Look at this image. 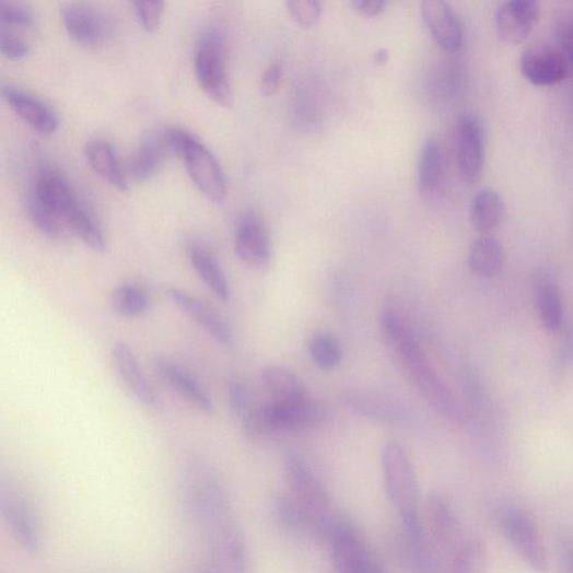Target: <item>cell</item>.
<instances>
[{
	"label": "cell",
	"mask_w": 573,
	"mask_h": 573,
	"mask_svg": "<svg viewBox=\"0 0 573 573\" xmlns=\"http://www.w3.org/2000/svg\"><path fill=\"white\" fill-rule=\"evenodd\" d=\"M378 323L382 336L400 367L422 397L451 421L464 423L467 418L465 410L429 361L404 316L394 307H385Z\"/></svg>",
	"instance_id": "obj_1"
},
{
	"label": "cell",
	"mask_w": 573,
	"mask_h": 573,
	"mask_svg": "<svg viewBox=\"0 0 573 573\" xmlns=\"http://www.w3.org/2000/svg\"><path fill=\"white\" fill-rule=\"evenodd\" d=\"M184 510L207 536L233 519L231 499L219 473L204 461L188 463L182 473Z\"/></svg>",
	"instance_id": "obj_2"
},
{
	"label": "cell",
	"mask_w": 573,
	"mask_h": 573,
	"mask_svg": "<svg viewBox=\"0 0 573 573\" xmlns=\"http://www.w3.org/2000/svg\"><path fill=\"white\" fill-rule=\"evenodd\" d=\"M381 467L387 495L399 514L402 536H424L417 473L408 452L396 441L387 442L381 449Z\"/></svg>",
	"instance_id": "obj_3"
},
{
	"label": "cell",
	"mask_w": 573,
	"mask_h": 573,
	"mask_svg": "<svg viewBox=\"0 0 573 573\" xmlns=\"http://www.w3.org/2000/svg\"><path fill=\"white\" fill-rule=\"evenodd\" d=\"M283 467L289 493L305 511L313 538L326 542L346 515L337 510L326 487L302 457L286 456Z\"/></svg>",
	"instance_id": "obj_4"
},
{
	"label": "cell",
	"mask_w": 573,
	"mask_h": 573,
	"mask_svg": "<svg viewBox=\"0 0 573 573\" xmlns=\"http://www.w3.org/2000/svg\"><path fill=\"white\" fill-rule=\"evenodd\" d=\"M166 133L172 152L184 160L190 178L203 196L222 203L227 197V179L213 153L197 136L184 129L169 128Z\"/></svg>",
	"instance_id": "obj_5"
},
{
	"label": "cell",
	"mask_w": 573,
	"mask_h": 573,
	"mask_svg": "<svg viewBox=\"0 0 573 573\" xmlns=\"http://www.w3.org/2000/svg\"><path fill=\"white\" fill-rule=\"evenodd\" d=\"M195 70L208 97L222 107H231L234 94L226 69V43L218 26H209L201 33L195 56Z\"/></svg>",
	"instance_id": "obj_6"
},
{
	"label": "cell",
	"mask_w": 573,
	"mask_h": 573,
	"mask_svg": "<svg viewBox=\"0 0 573 573\" xmlns=\"http://www.w3.org/2000/svg\"><path fill=\"white\" fill-rule=\"evenodd\" d=\"M269 435L279 432L304 433L330 422L329 408L309 396L293 400H274L261 406Z\"/></svg>",
	"instance_id": "obj_7"
},
{
	"label": "cell",
	"mask_w": 573,
	"mask_h": 573,
	"mask_svg": "<svg viewBox=\"0 0 573 573\" xmlns=\"http://www.w3.org/2000/svg\"><path fill=\"white\" fill-rule=\"evenodd\" d=\"M206 563L214 573H253L254 563L248 540L233 518L208 535Z\"/></svg>",
	"instance_id": "obj_8"
},
{
	"label": "cell",
	"mask_w": 573,
	"mask_h": 573,
	"mask_svg": "<svg viewBox=\"0 0 573 573\" xmlns=\"http://www.w3.org/2000/svg\"><path fill=\"white\" fill-rule=\"evenodd\" d=\"M326 543L330 559L339 573H387L373 556L361 534L347 516L339 523Z\"/></svg>",
	"instance_id": "obj_9"
},
{
	"label": "cell",
	"mask_w": 573,
	"mask_h": 573,
	"mask_svg": "<svg viewBox=\"0 0 573 573\" xmlns=\"http://www.w3.org/2000/svg\"><path fill=\"white\" fill-rule=\"evenodd\" d=\"M502 533L533 569L548 570V553L534 518L518 507H507L500 515Z\"/></svg>",
	"instance_id": "obj_10"
},
{
	"label": "cell",
	"mask_w": 573,
	"mask_h": 573,
	"mask_svg": "<svg viewBox=\"0 0 573 573\" xmlns=\"http://www.w3.org/2000/svg\"><path fill=\"white\" fill-rule=\"evenodd\" d=\"M425 531L430 543L444 562L464 538L461 523L448 498L434 493L425 505Z\"/></svg>",
	"instance_id": "obj_11"
},
{
	"label": "cell",
	"mask_w": 573,
	"mask_h": 573,
	"mask_svg": "<svg viewBox=\"0 0 573 573\" xmlns=\"http://www.w3.org/2000/svg\"><path fill=\"white\" fill-rule=\"evenodd\" d=\"M235 255L249 268L267 271L272 261L269 227L256 212L248 211L238 219L234 234Z\"/></svg>",
	"instance_id": "obj_12"
},
{
	"label": "cell",
	"mask_w": 573,
	"mask_h": 573,
	"mask_svg": "<svg viewBox=\"0 0 573 573\" xmlns=\"http://www.w3.org/2000/svg\"><path fill=\"white\" fill-rule=\"evenodd\" d=\"M0 512L21 548L28 554H37L42 548V530L28 500L16 491L3 492Z\"/></svg>",
	"instance_id": "obj_13"
},
{
	"label": "cell",
	"mask_w": 573,
	"mask_h": 573,
	"mask_svg": "<svg viewBox=\"0 0 573 573\" xmlns=\"http://www.w3.org/2000/svg\"><path fill=\"white\" fill-rule=\"evenodd\" d=\"M69 35L78 43L100 46L114 34V23L103 11L83 4H69L61 11Z\"/></svg>",
	"instance_id": "obj_14"
},
{
	"label": "cell",
	"mask_w": 573,
	"mask_h": 573,
	"mask_svg": "<svg viewBox=\"0 0 573 573\" xmlns=\"http://www.w3.org/2000/svg\"><path fill=\"white\" fill-rule=\"evenodd\" d=\"M457 163L468 184L480 179L484 164V132L473 116H464L457 129Z\"/></svg>",
	"instance_id": "obj_15"
},
{
	"label": "cell",
	"mask_w": 573,
	"mask_h": 573,
	"mask_svg": "<svg viewBox=\"0 0 573 573\" xmlns=\"http://www.w3.org/2000/svg\"><path fill=\"white\" fill-rule=\"evenodd\" d=\"M167 295L177 308L200 325L218 343L226 348L234 346L231 326L210 305L179 289H169Z\"/></svg>",
	"instance_id": "obj_16"
},
{
	"label": "cell",
	"mask_w": 573,
	"mask_h": 573,
	"mask_svg": "<svg viewBox=\"0 0 573 573\" xmlns=\"http://www.w3.org/2000/svg\"><path fill=\"white\" fill-rule=\"evenodd\" d=\"M422 19L437 44L448 52L460 49L464 32L454 9L443 0H425L421 4Z\"/></svg>",
	"instance_id": "obj_17"
},
{
	"label": "cell",
	"mask_w": 573,
	"mask_h": 573,
	"mask_svg": "<svg viewBox=\"0 0 573 573\" xmlns=\"http://www.w3.org/2000/svg\"><path fill=\"white\" fill-rule=\"evenodd\" d=\"M114 366L130 395L142 406L152 410L160 408L161 402L149 379L143 375L132 350L125 342H118L112 351Z\"/></svg>",
	"instance_id": "obj_18"
},
{
	"label": "cell",
	"mask_w": 573,
	"mask_h": 573,
	"mask_svg": "<svg viewBox=\"0 0 573 573\" xmlns=\"http://www.w3.org/2000/svg\"><path fill=\"white\" fill-rule=\"evenodd\" d=\"M539 16L540 5L533 0H512L504 3L496 14L499 36L506 43L519 44L533 33Z\"/></svg>",
	"instance_id": "obj_19"
},
{
	"label": "cell",
	"mask_w": 573,
	"mask_h": 573,
	"mask_svg": "<svg viewBox=\"0 0 573 573\" xmlns=\"http://www.w3.org/2000/svg\"><path fill=\"white\" fill-rule=\"evenodd\" d=\"M156 374L178 396L206 413H212L213 402L196 377L173 359L160 356L154 363Z\"/></svg>",
	"instance_id": "obj_20"
},
{
	"label": "cell",
	"mask_w": 573,
	"mask_h": 573,
	"mask_svg": "<svg viewBox=\"0 0 573 573\" xmlns=\"http://www.w3.org/2000/svg\"><path fill=\"white\" fill-rule=\"evenodd\" d=\"M2 94L16 115L37 132L51 135L59 128L57 114L33 94L12 85H3Z\"/></svg>",
	"instance_id": "obj_21"
},
{
	"label": "cell",
	"mask_w": 573,
	"mask_h": 573,
	"mask_svg": "<svg viewBox=\"0 0 573 573\" xmlns=\"http://www.w3.org/2000/svg\"><path fill=\"white\" fill-rule=\"evenodd\" d=\"M521 71L530 83L550 86L566 78L568 67L560 54L547 47H531L521 58Z\"/></svg>",
	"instance_id": "obj_22"
},
{
	"label": "cell",
	"mask_w": 573,
	"mask_h": 573,
	"mask_svg": "<svg viewBox=\"0 0 573 573\" xmlns=\"http://www.w3.org/2000/svg\"><path fill=\"white\" fill-rule=\"evenodd\" d=\"M171 152L166 130L143 137L129 163L130 178L137 183L151 179L162 168Z\"/></svg>",
	"instance_id": "obj_23"
},
{
	"label": "cell",
	"mask_w": 573,
	"mask_h": 573,
	"mask_svg": "<svg viewBox=\"0 0 573 573\" xmlns=\"http://www.w3.org/2000/svg\"><path fill=\"white\" fill-rule=\"evenodd\" d=\"M186 252L190 265L212 294L221 302H229L231 299L229 280L214 254L198 242H189Z\"/></svg>",
	"instance_id": "obj_24"
},
{
	"label": "cell",
	"mask_w": 573,
	"mask_h": 573,
	"mask_svg": "<svg viewBox=\"0 0 573 573\" xmlns=\"http://www.w3.org/2000/svg\"><path fill=\"white\" fill-rule=\"evenodd\" d=\"M342 401L354 412L379 421L401 423L408 418L406 409L398 402L379 396L349 391L342 396Z\"/></svg>",
	"instance_id": "obj_25"
},
{
	"label": "cell",
	"mask_w": 573,
	"mask_h": 573,
	"mask_svg": "<svg viewBox=\"0 0 573 573\" xmlns=\"http://www.w3.org/2000/svg\"><path fill=\"white\" fill-rule=\"evenodd\" d=\"M84 155L90 167L114 187L119 190L129 188L127 176L109 142L102 139L89 141Z\"/></svg>",
	"instance_id": "obj_26"
},
{
	"label": "cell",
	"mask_w": 573,
	"mask_h": 573,
	"mask_svg": "<svg viewBox=\"0 0 573 573\" xmlns=\"http://www.w3.org/2000/svg\"><path fill=\"white\" fill-rule=\"evenodd\" d=\"M504 266V252L496 237L482 235L471 245L468 268L477 277L495 278Z\"/></svg>",
	"instance_id": "obj_27"
},
{
	"label": "cell",
	"mask_w": 573,
	"mask_h": 573,
	"mask_svg": "<svg viewBox=\"0 0 573 573\" xmlns=\"http://www.w3.org/2000/svg\"><path fill=\"white\" fill-rule=\"evenodd\" d=\"M487 564L484 543L479 538L465 535L447 557L444 573H486Z\"/></svg>",
	"instance_id": "obj_28"
},
{
	"label": "cell",
	"mask_w": 573,
	"mask_h": 573,
	"mask_svg": "<svg viewBox=\"0 0 573 573\" xmlns=\"http://www.w3.org/2000/svg\"><path fill=\"white\" fill-rule=\"evenodd\" d=\"M272 516L277 527L284 534L299 538H313L311 523L305 511L290 493L274 498Z\"/></svg>",
	"instance_id": "obj_29"
},
{
	"label": "cell",
	"mask_w": 573,
	"mask_h": 573,
	"mask_svg": "<svg viewBox=\"0 0 573 573\" xmlns=\"http://www.w3.org/2000/svg\"><path fill=\"white\" fill-rule=\"evenodd\" d=\"M443 176V152L435 138H429L422 148L418 166V188L424 198H432Z\"/></svg>",
	"instance_id": "obj_30"
},
{
	"label": "cell",
	"mask_w": 573,
	"mask_h": 573,
	"mask_svg": "<svg viewBox=\"0 0 573 573\" xmlns=\"http://www.w3.org/2000/svg\"><path fill=\"white\" fill-rule=\"evenodd\" d=\"M505 214V206L495 190L486 188L477 195L470 207V224L472 229L483 235H488L502 222Z\"/></svg>",
	"instance_id": "obj_31"
},
{
	"label": "cell",
	"mask_w": 573,
	"mask_h": 573,
	"mask_svg": "<svg viewBox=\"0 0 573 573\" xmlns=\"http://www.w3.org/2000/svg\"><path fill=\"white\" fill-rule=\"evenodd\" d=\"M265 388L276 400H293L309 396L304 381L290 369L268 365L261 370Z\"/></svg>",
	"instance_id": "obj_32"
},
{
	"label": "cell",
	"mask_w": 573,
	"mask_h": 573,
	"mask_svg": "<svg viewBox=\"0 0 573 573\" xmlns=\"http://www.w3.org/2000/svg\"><path fill=\"white\" fill-rule=\"evenodd\" d=\"M535 306L542 326L549 331L560 329L563 306L559 285L551 278H540L535 286Z\"/></svg>",
	"instance_id": "obj_33"
},
{
	"label": "cell",
	"mask_w": 573,
	"mask_h": 573,
	"mask_svg": "<svg viewBox=\"0 0 573 573\" xmlns=\"http://www.w3.org/2000/svg\"><path fill=\"white\" fill-rule=\"evenodd\" d=\"M68 226L74 231L81 241L94 253H105L106 238L97 220L78 199L65 214Z\"/></svg>",
	"instance_id": "obj_34"
},
{
	"label": "cell",
	"mask_w": 573,
	"mask_h": 573,
	"mask_svg": "<svg viewBox=\"0 0 573 573\" xmlns=\"http://www.w3.org/2000/svg\"><path fill=\"white\" fill-rule=\"evenodd\" d=\"M110 304L117 314L135 318L150 309L151 296L142 285L126 282L116 286L110 297Z\"/></svg>",
	"instance_id": "obj_35"
},
{
	"label": "cell",
	"mask_w": 573,
	"mask_h": 573,
	"mask_svg": "<svg viewBox=\"0 0 573 573\" xmlns=\"http://www.w3.org/2000/svg\"><path fill=\"white\" fill-rule=\"evenodd\" d=\"M307 351L314 363L326 372L338 369L343 361L341 344L324 331L313 334L307 343Z\"/></svg>",
	"instance_id": "obj_36"
},
{
	"label": "cell",
	"mask_w": 573,
	"mask_h": 573,
	"mask_svg": "<svg viewBox=\"0 0 573 573\" xmlns=\"http://www.w3.org/2000/svg\"><path fill=\"white\" fill-rule=\"evenodd\" d=\"M27 210L33 224L46 236L60 238L69 227L62 217L44 206L33 195L28 197Z\"/></svg>",
	"instance_id": "obj_37"
},
{
	"label": "cell",
	"mask_w": 573,
	"mask_h": 573,
	"mask_svg": "<svg viewBox=\"0 0 573 573\" xmlns=\"http://www.w3.org/2000/svg\"><path fill=\"white\" fill-rule=\"evenodd\" d=\"M286 8L294 21L304 28L315 27L321 17V4L315 0H292Z\"/></svg>",
	"instance_id": "obj_38"
},
{
	"label": "cell",
	"mask_w": 573,
	"mask_h": 573,
	"mask_svg": "<svg viewBox=\"0 0 573 573\" xmlns=\"http://www.w3.org/2000/svg\"><path fill=\"white\" fill-rule=\"evenodd\" d=\"M132 5L142 28L155 32L161 24L165 4L163 2H135Z\"/></svg>",
	"instance_id": "obj_39"
},
{
	"label": "cell",
	"mask_w": 573,
	"mask_h": 573,
	"mask_svg": "<svg viewBox=\"0 0 573 573\" xmlns=\"http://www.w3.org/2000/svg\"><path fill=\"white\" fill-rule=\"evenodd\" d=\"M0 52L11 60H21L31 52V47L26 40L14 33L2 30L0 33Z\"/></svg>",
	"instance_id": "obj_40"
},
{
	"label": "cell",
	"mask_w": 573,
	"mask_h": 573,
	"mask_svg": "<svg viewBox=\"0 0 573 573\" xmlns=\"http://www.w3.org/2000/svg\"><path fill=\"white\" fill-rule=\"evenodd\" d=\"M226 389L231 410L236 414H246L249 406V393L244 382L236 376H230L226 382Z\"/></svg>",
	"instance_id": "obj_41"
},
{
	"label": "cell",
	"mask_w": 573,
	"mask_h": 573,
	"mask_svg": "<svg viewBox=\"0 0 573 573\" xmlns=\"http://www.w3.org/2000/svg\"><path fill=\"white\" fill-rule=\"evenodd\" d=\"M0 21L9 25L28 27L34 25L35 17L25 7L3 0L0 2Z\"/></svg>",
	"instance_id": "obj_42"
},
{
	"label": "cell",
	"mask_w": 573,
	"mask_h": 573,
	"mask_svg": "<svg viewBox=\"0 0 573 573\" xmlns=\"http://www.w3.org/2000/svg\"><path fill=\"white\" fill-rule=\"evenodd\" d=\"M283 73V67L279 63H272L265 70L260 80V92L264 97H272L278 92Z\"/></svg>",
	"instance_id": "obj_43"
},
{
	"label": "cell",
	"mask_w": 573,
	"mask_h": 573,
	"mask_svg": "<svg viewBox=\"0 0 573 573\" xmlns=\"http://www.w3.org/2000/svg\"><path fill=\"white\" fill-rule=\"evenodd\" d=\"M389 3L386 0H354L352 7L361 15L366 17H376L384 13Z\"/></svg>",
	"instance_id": "obj_44"
},
{
	"label": "cell",
	"mask_w": 573,
	"mask_h": 573,
	"mask_svg": "<svg viewBox=\"0 0 573 573\" xmlns=\"http://www.w3.org/2000/svg\"><path fill=\"white\" fill-rule=\"evenodd\" d=\"M389 55L385 49H379L374 55V63L377 66H384L388 62Z\"/></svg>",
	"instance_id": "obj_45"
},
{
	"label": "cell",
	"mask_w": 573,
	"mask_h": 573,
	"mask_svg": "<svg viewBox=\"0 0 573 573\" xmlns=\"http://www.w3.org/2000/svg\"><path fill=\"white\" fill-rule=\"evenodd\" d=\"M565 51L570 62L573 66V32H571L564 39Z\"/></svg>",
	"instance_id": "obj_46"
},
{
	"label": "cell",
	"mask_w": 573,
	"mask_h": 573,
	"mask_svg": "<svg viewBox=\"0 0 573 573\" xmlns=\"http://www.w3.org/2000/svg\"><path fill=\"white\" fill-rule=\"evenodd\" d=\"M195 573H214L210 566L204 562L199 566V569Z\"/></svg>",
	"instance_id": "obj_47"
},
{
	"label": "cell",
	"mask_w": 573,
	"mask_h": 573,
	"mask_svg": "<svg viewBox=\"0 0 573 573\" xmlns=\"http://www.w3.org/2000/svg\"><path fill=\"white\" fill-rule=\"evenodd\" d=\"M572 565H573V554H572Z\"/></svg>",
	"instance_id": "obj_48"
}]
</instances>
